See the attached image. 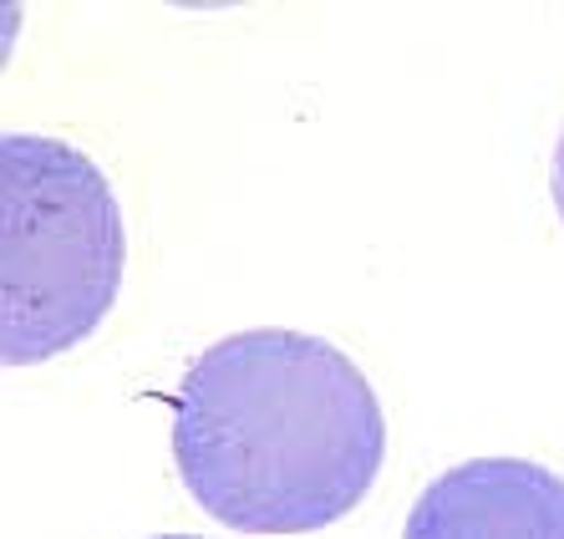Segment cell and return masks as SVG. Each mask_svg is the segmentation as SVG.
<instances>
[{"mask_svg":"<svg viewBox=\"0 0 564 539\" xmlns=\"http://www.w3.org/2000/svg\"><path fill=\"white\" fill-rule=\"evenodd\" d=\"M387 453L371 381L301 331H239L184 371L173 463L209 519L245 535H311L367 499Z\"/></svg>","mask_w":564,"mask_h":539,"instance_id":"obj_1","label":"cell"},{"mask_svg":"<svg viewBox=\"0 0 564 539\" xmlns=\"http://www.w3.org/2000/svg\"><path fill=\"white\" fill-rule=\"evenodd\" d=\"M122 214L112 184L77 148L6 132L0 138V352L11 367L87 342L118 301Z\"/></svg>","mask_w":564,"mask_h":539,"instance_id":"obj_2","label":"cell"},{"mask_svg":"<svg viewBox=\"0 0 564 539\" xmlns=\"http://www.w3.org/2000/svg\"><path fill=\"white\" fill-rule=\"evenodd\" d=\"M402 539H564V478L529 459H473L417 494Z\"/></svg>","mask_w":564,"mask_h":539,"instance_id":"obj_3","label":"cell"},{"mask_svg":"<svg viewBox=\"0 0 564 539\" xmlns=\"http://www.w3.org/2000/svg\"><path fill=\"white\" fill-rule=\"evenodd\" d=\"M550 194H554V209H560V219H564V132H560V143H554V169H550Z\"/></svg>","mask_w":564,"mask_h":539,"instance_id":"obj_4","label":"cell"},{"mask_svg":"<svg viewBox=\"0 0 564 539\" xmlns=\"http://www.w3.org/2000/svg\"><path fill=\"white\" fill-rule=\"evenodd\" d=\"M158 539H198V535H158Z\"/></svg>","mask_w":564,"mask_h":539,"instance_id":"obj_5","label":"cell"}]
</instances>
